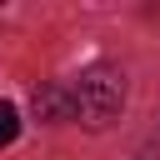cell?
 <instances>
[{
    "mask_svg": "<svg viewBox=\"0 0 160 160\" xmlns=\"http://www.w3.org/2000/svg\"><path fill=\"white\" fill-rule=\"evenodd\" d=\"M15 135H20V110L10 100H0V145H10Z\"/></svg>",
    "mask_w": 160,
    "mask_h": 160,
    "instance_id": "3",
    "label": "cell"
},
{
    "mask_svg": "<svg viewBox=\"0 0 160 160\" xmlns=\"http://www.w3.org/2000/svg\"><path fill=\"white\" fill-rule=\"evenodd\" d=\"M35 120L55 125V120H75V100L65 85H40L35 90Z\"/></svg>",
    "mask_w": 160,
    "mask_h": 160,
    "instance_id": "2",
    "label": "cell"
},
{
    "mask_svg": "<svg viewBox=\"0 0 160 160\" xmlns=\"http://www.w3.org/2000/svg\"><path fill=\"white\" fill-rule=\"evenodd\" d=\"M70 100H75V120H80V125L105 130L110 120H120L125 80H120V70H110V65H90V70H80V80L70 85Z\"/></svg>",
    "mask_w": 160,
    "mask_h": 160,
    "instance_id": "1",
    "label": "cell"
}]
</instances>
